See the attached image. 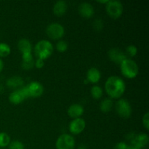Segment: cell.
Masks as SVG:
<instances>
[{"label": "cell", "instance_id": "6da1fadb", "mask_svg": "<svg viewBox=\"0 0 149 149\" xmlns=\"http://www.w3.org/2000/svg\"><path fill=\"white\" fill-rule=\"evenodd\" d=\"M107 94L112 98H119L126 90V84L122 78L117 76H111L105 83Z\"/></svg>", "mask_w": 149, "mask_h": 149}, {"label": "cell", "instance_id": "7a4b0ae2", "mask_svg": "<svg viewBox=\"0 0 149 149\" xmlns=\"http://www.w3.org/2000/svg\"><path fill=\"white\" fill-rule=\"evenodd\" d=\"M53 45L49 41L42 39L34 46V52L37 58L45 60L53 52Z\"/></svg>", "mask_w": 149, "mask_h": 149}, {"label": "cell", "instance_id": "3957f363", "mask_svg": "<svg viewBox=\"0 0 149 149\" xmlns=\"http://www.w3.org/2000/svg\"><path fill=\"white\" fill-rule=\"evenodd\" d=\"M122 74L128 79H133L138 76L139 68L135 61L133 60L126 58L120 63Z\"/></svg>", "mask_w": 149, "mask_h": 149}, {"label": "cell", "instance_id": "277c9868", "mask_svg": "<svg viewBox=\"0 0 149 149\" xmlns=\"http://www.w3.org/2000/svg\"><path fill=\"white\" fill-rule=\"evenodd\" d=\"M20 89L26 98L29 97H39L44 93V87L42 84L36 81H31L26 86H23Z\"/></svg>", "mask_w": 149, "mask_h": 149}, {"label": "cell", "instance_id": "5b68a950", "mask_svg": "<svg viewBox=\"0 0 149 149\" xmlns=\"http://www.w3.org/2000/svg\"><path fill=\"white\" fill-rule=\"evenodd\" d=\"M108 15L113 19H116L122 15L123 13V4L118 0H109L106 5Z\"/></svg>", "mask_w": 149, "mask_h": 149}, {"label": "cell", "instance_id": "8992f818", "mask_svg": "<svg viewBox=\"0 0 149 149\" xmlns=\"http://www.w3.org/2000/svg\"><path fill=\"white\" fill-rule=\"evenodd\" d=\"M46 33L50 39H60L65 33V29L61 23H52L47 26Z\"/></svg>", "mask_w": 149, "mask_h": 149}, {"label": "cell", "instance_id": "52a82bcc", "mask_svg": "<svg viewBox=\"0 0 149 149\" xmlns=\"http://www.w3.org/2000/svg\"><path fill=\"white\" fill-rule=\"evenodd\" d=\"M116 111L118 114L124 119H127L132 114V107L127 100L120 98L116 103Z\"/></svg>", "mask_w": 149, "mask_h": 149}, {"label": "cell", "instance_id": "ba28073f", "mask_svg": "<svg viewBox=\"0 0 149 149\" xmlns=\"http://www.w3.org/2000/svg\"><path fill=\"white\" fill-rule=\"evenodd\" d=\"M57 149H74L75 147V140L74 137L68 134H62L56 141Z\"/></svg>", "mask_w": 149, "mask_h": 149}, {"label": "cell", "instance_id": "9c48e42d", "mask_svg": "<svg viewBox=\"0 0 149 149\" xmlns=\"http://www.w3.org/2000/svg\"><path fill=\"white\" fill-rule=\"evenodd\" d=\"M86 127V122L82 118L74 119L69 124V130L74 135H78L83 132Z\"/></svg>", "mask_w": 149, "mask_h": 149}, {"label": "cell", "instance_id": "30bf717a", "mask_svg": "<svg viewBox=\"0 0 149 149\" xmlns=\"http://www.w3.org/2000/svg\"><path fill=\"white\" fill-rule=\"evenodd\" d=\"M108 55L111 61L116 63V64H120L124 60L127 58L126 54L122 49L116 47L110 49V50L108 52Z\"/></svg>", "mask_w": 149, "mask_h": 149}, {"label": "cell", "instance_id": "8fae6325", "mask_svg": "<svg viewBox=\"0 0 149 149\" xmlns=\"http://www.w3.org/2000/svg\"><path fill=\"white\" fill-rule=\"evenodd\" d=\"M78 11L79 13L82 17H86V18H90V17H91L94 15L95 13L93 6L90 3L86 2V1L81 2L79 5Z\"/></svg>", "mask_w": 149, "mask_h": 149}, {"label": "cell", "instance_id": "7c38bea8", "mask_svg": "<svg viewBox=\"0 0 149 149\" xmlns=\"http://www.w3.org/2000/svg\"><path fill=\"white\" fill-rule=\"evenodd\" d=\"M84 113V107L79 103L71 105L68 109V114L73 119L79 118Z\"/></svg>", "mask_w": 149, "mask_h": 149}, {"label": "cell", "instance_id": "4fadbf2b", "mask_svg": "<svg viewBox=\"0 0 149 149\" xmlns=\"http://www.w3.org/2000/svg\"><path fill=\"white\" fill-rule=\"evenodd\" d=\"M6 84L7 87L10 89H17L21 88L24 84V80L23 78L18 76H13V77H10L6 81Z\"/></svg>", "mask_w": 149, "mask_h": 149}, {"label": "cell", "instance_id": "5bb4252c", "mask_svg": "<svg viewBox=\"0 0 149 149\" xmlns=\"http://www.w3.org/2000/svg\"><path fill=\"white\" fill-rule=\"evenodd\" d=\"M17 47H18L19 50L21 52L22 55L31 53V43L29 39H26V38L20 39L18 41V42H17Z\"/></svg>", "mask_w": 149, "mask_h": 149}, {"label": "cell", "instance_id": "9a60e30c", "mask_svg": "<svg viewBox=\"0 0 149 149\" xmlns=\"http://www.w3.org/2000/svg\"><path fill=\"white\" fill-rule=\"evenodd\" d=\"M25 99H26V97L23 95L20 88L15 90L9 95V100L14 104H19V103H22Z\"/></svg>", "mask_w": 149, "mask_h": 149}, {"label": "cell", "instance_id": "2e32d148", "mask_svg": "<svg viewBox=\"0 0 149 149\" xmlns=\"http://www.w3.org/2000/svg\"><path fill=\"white\" fill-rule=\"evenodd\" d=\"M148 135L146 133H140L134 138L133 144L138 148H142L145 147L148 143Z\"/></svg>", "mask_w": 149, "mask_h": 149}, {"label": "cell", "instance_id": "e0dca14e", "mask_svg": "<svg viewBox=\"0 0 149 149\" xmlns=\"http://www.w3.org/2000/svg\"><path fill=\"white\" fill-rule=\"evenodd\" d=\"M34 60L31 53L22 55L21 66L24 70H30L34 65Z\"/></svg>", "mask_w": 149, "mask_h": 149}, {"label": "cell", "instance_id": "ac0fdd59", "mask_svg": "<svg viewBox=\"0 0 149 149\" xmlns=\"http://www.w3.org/2000/svg\"><path fill=\"white\" fill-rule=\"evenodd\" d=\"M67 10V4L63 0L56 1L53 6V13L55 15L61 16L65 14Z\"/></svg>", "mask_w": 149, "mask_h": 149}, {"label": "cell", "instance_id": "d6986e66", "mask_svg": "<svg viewBox=\"0 0 149 149\" xmlns=\"http://www.w3.org/2000/svg\"><path fill=\"white\" fill-rule=\"evenodd\" d=\"M87 78L90 82L91 83H97L100 79V72L97 68H90L87 71Z\"/></svg>", "mask_w": 149, "mask_h": 149}, {"label": "cell", "instance_id": "ffe728a7", "mask_svg": "<svg viewBox=\"0 0 149 149\" xmlns=\"http://www.w3.org/2000/svg\"><path fill=\"white\" fill-rule=\"evenodd\" d=\"M113 107V101L111 98H105L102 100L100 105V109L103 112H109Z\"/></svg>", "mask_w": 149, "mask_h": 149}, {"label": "cell", "instance_id": "44dd1931", "mask_svg": "<svg viewBox=\"0 0 149 149\" xmlns=\"http://www.w3.org/2000/svg\"><path fill=\"white\" fill-rule=\"evenodd\" d=\"M92 96L95 99H99L103 95V89L98 85H94L90 90Z\"/></svg>", "mask_w": 149, "mask_h": 149}, {"label": "cell", "instance_id": "7402d4cb", "mask_svg": "<svg viewBox=\"0 0 149 149\" xmlns=\"http://www.w3.org/2000/svg\"><path fill=\"white\" fill-rule=\"evenodd\" d=\"M10 143V137L6 132H0V147L4 148Z\"/></svg>", "mask_w": 149, "mask_h": 149}, {"label": "cell", "instance_id": "603a6c76", "mask_svg": "<svg viewBox=\"0 0 149 149\" xmlns=\"http://www.w3.org/2000/svg\"><path fill=\"white\" fill-rule=\"evenodd\" d=\"M11 52L10 45L4 42H0V58L9 55Z\"/></svg>", "mask_w": 149, "mask_h": 149}, {"label": "cell", "instance_id": "cb8c5ba5", "mask_svg": "<svg viewBox=\"0 0 149 149\" xmlns=\"http://www.w3.org/2000/svg\"><path fill=\"white\" fill-rule=\"evenodd\" d=\"M68 45L65 40H62V39H60L56 44V49H58V51L61 52H63L65 51H66L68 49Z\"/></svg>", "mask_w": 149, "mask_h": 149}, {"label": "cell", "instance_id": "d4e9b609", "mask_svg": "<svg viewBox=\"0 0 149 149\" xmlns=\"http://www.w3.org/2000/svg\"><path fill=\"white\" fill-rule=\"evenodd\" d=\"M126 52L129 56L134 57L138 53V48H137L136 46L133 45H128L126 48Z\"/></svg>", "mask_w": 149, "mask_h": 149}, {"label": "cell", "instance_id": "484cf974", "mask_svg": "<svg viewBox=\"0 0 149 149\" xmlns=\"http://www.w3.org/2000/svg\"><path fill=\"white\" fill-rule=\"evenodd\" d=\"M9 149H25L24 145L19 141H13L9 144Z\"/></svg>", "mask_w": 149, "mask_h": 149}, {"label": "cell", "instance_id": "4316f807", "mask_svg": "<svg viewBox=\"0 0 149 149\" xmlns=\"http://www.w3.org/2000/svg\"><path fill=\"white\" fill-rule=\"evenodd\" d=\"M93 26L95 31H101L103 28V21L100 18H96L93 21Z\"/></svg>", "mask_w": 149, "mask_h": 149}, {"label": "cell", "instance_id": "83f0119b", "mask_svg": "<svg viewBox=\"0 0 149 149\" xmlns=\"http://www.w3.org/2000/svg\"><path fill=\"white\" fill-rule=\"evenodd\" d=\"M142 122H143V126L145 127L146 129L147 130H148L149 129V113L148 112H146V113L144 114L143 117L142 119Z\"/></svg>", "mask_w": 149, "mask_h": 149}, {"label": "cell", "instance_id": "f1b7e54d", "mask_svg": "<svg viewBox=\"0 0 149 149\" xmlns=\"http://www.w3.org/2000/svg\"><path fill=\"white\" fill-rule=\"evenodd\" d=\"M34 65L38 68H41L45 65V62H44V60L40 59V58H37L36 60V61L34 62Z\"/></svg>", "mask_w": 149, "mask_h": 149}, {"label": "cell", "instance_id": "f546056e", "mask_svg": "<svg viewBox=\"0 0 149 149\" xmlns=\"http://www.w3.org/2000/svg\"><path fill=\"white\" fill-rule=\"evenodd\" d=\"M129 146L127 145L125 142H119L115 146L114 149H128Z\"/></svg>", "mask_w": 149, "mask_h": 149}, {"label": "cell", "instance_id": "4dcf8cb0", "mask_svg": "<svg viewBox=\"0 0 149 149\" xmlns=\"http://www.w3.org/2000/svg\"><path fill=\"white\" fill-rule=\"evenodd\" d=\"M3 68H4V62H3V61L1 60V58H0V72L2 71Z\"/></svg>", "mask_w": 149, "mask_h": 149}, {"label": "cell", "instance_id": "1f68e13d", "mask_svg": "<svg viewBox=\"0 0 149 149\" xmlns=\"http://www.w3.org/2000/svg\"><path fill=\"white\" fill-rule=\"evenodd\" d=\"M77 149H87V146H86L85 145H83V144H81V145L79 146L78 148Z\"/></svg>", "mask_w": 149, "mask_h": 149}, {"label": "cell", "instance_id": "d6a6232c", "mask_svg": "<svg viewBox=\"0 0 149 149\" xmlns=\"http://www.w3.org/2000/svg\"><path fill=\"white\" fill-rule=\"evenodd\" d=\"M3 90H4V87H3L2 84H0V94H1V93H2Z\"/></svg>", "mask_w": 149, "mask_h": 149}, {"label": "cell", "instance_id": "836d02e7", "mask_svg": "<svg viewBox=\"0 0 149 149\" xmlns=\"http://www.w3.org/2000/svg\"><path fill=\"white\" fill-rule=\"evenodd\" d=\"M98 1V2H100V3H107L108 1H109V0H106V1Z\"/></svg>", "mask_w": 149, "mask_h": 149}]
</instances>
